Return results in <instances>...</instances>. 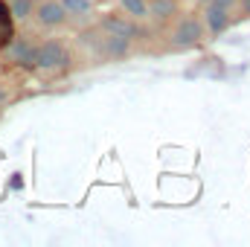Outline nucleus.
I'll return each instance as SVG.
<instances>
[{
  "label": "nucleus",
  "mask_w": 250,
  "mask_h": 247,
  "mask_svg": "<svg viewBox=\"0 0 250 247\" xmlns=\"http://www.w3.org/2000/svg\"><path fill=\"white\" fill-rule=\"evenodd\" d=\"M67 62H70V56H67L64 44H59V41H44L38 47L35 67H41V70H62V67H67Z\"/></svg>",
  "instance_id": "f257e3e1"
},
{
  "label": "nucleus",
  "mask_w": 250,
  "mask_h": 247,
  "mask_svg": "<svg viewBox=\"0 0 250 247\" xmlns=\"http://www.w3.org/2000/svg\"><path fill=\"white\" fill-rule=\"evenodd\" d=\"M201 35H204L201 23H198L195 18H184V21L178 23V29L172 32V47H178V50H187V47H195V44L201 41Z\"/></svg>",
  "instance_id": "f03ea898"
},
{
  "label": "nucleus",
  "mask_w": 250,
  "mask_h": 247,
  "mask_svg": "<svg viewBox=\"0 0 250 247\" xmlns=\"http://www.w3.org/2000/svg\"><path fill=\"white\" fill-rule=\"evenodd\" d=\"M35 21L44 26V29H53V26H62L67 21V12L59 0H41L38 9H35Z\"/></svg>",
  "instance_id": "7ed1b4c3"
},
{
  "label": "nucleus",
  "mask_w": 250,
  "mask_h": 247,
  "mask_svg": "<svg viewBox=\"0 0 250 247\" xmlns=\"http://www.w3.org/2000/svg\"><path fill=\"white\" fill-rule=\"evenodd\" d=\"M102 29L111 32V35H125V38H137L140 35V26L131 18H125V15H108V18H102Z\"/></svg>",
  "instance_id": "20e7f679"
},
{
  "label": "nucleus",
  "mask_w": 250,
  "mask_h": 247,
  "mask_svg": "<svg viewBox=\"0 0 250 247\" xmlns=\"http://www.w3.org/2000/svg\"><path fill=\"white\" fill-rule=\"evenodd\" d=\"M9 59L18 62V64H23V67H35V62H38V47H32L29 41L18 38V41L9 47Z\"/></svg>",
  "instance_id": "39448f33"
},
{
  "label": "nucleus",
  "mask_w": 250,
  "mask_h": 247,
  "mask_svg": "<svg viewBox=\"0 0 250 247\" xmlns=\"http://www.w3.org/2000/svg\"><path fill=\"white\" fill-rule=\"evenodd\" d=\"M99 53L108 56V59H125V56L131 53V38H125V35H111V38H105V41L99 44Z\"/></svg>",
  "instance_id": "423d86ee"
},
{
  "label": "nucleus",
  "mask_w": 250,
  "mask_h": 247,
  "mask_svg": "<svg viewBox=\"0 0 250 247\" xmlns=\"http://www.w3.org/2000/svg\"><path fill=\"white\" fill-rule=\"evenodd\" d=\"M207 26H209V32H224L227 26H230V15H227V9H221V6H209L207 9Z\"/></svg>",
  "instance_id": "0eeeda50"
},
{
  "label": "nucleus",
  "mask_w": 250,
  "mask_h": 247,
  "mask_svg": "<svg viewBox=\"0 0 250 247\" xmlns=\"http://www.w3.org/2000/svg\"><path fill=\"white\" fill-rule=\"evenodd\" d=\"M64 6V12H67V18H87L90 15V9H93V3L90 0H59Z\"/></svg>",
  "instance_id": "6e6552de"
},
{
  "label": "nucleus",
  "mask_w": 250,
  "mask_h": 247,
  "mask_svg": "<svg viewBox=\"0 0 250 247\" xmlns=\"http://www.w3.org/2000/svg\"><path fill=\"white\" fill-rule=\"evenodd\" d=\"M175 12H178L175 0H151V3H148V15H151V18H160V21L172 18Z\"/></svg>",
  "instance_id": "1a4fd4ad"
},
{
  "label": "nucleus",
  "mask_w": 250,
  "mask_h": 247,
  "mask_svg": "<svg viewBox=\"0 0 250 247\" xmlns=\"http://www.w3.org/2000/svg\"><path fill=\"white\" fill-rule=\"evenodd\" d=\"M120 3L131 18H148V3L146 0H120Z\"/></svg>",
  "instance_id": "9d476101"
},
{
  "label": "nucleus",
  "mask_w": 250,
  "mask_h": 247,
  "mask_svg": "<svg viewBox=\"0 0 250 247\" xmlns=\"http://www.w3.org/2000/svg\"><path fill=\"white\" fill-rule=\"evenodd\" d=\"M12 15L15 18H29L32 15V0H12Z\"/></svg>",
  "instance_id": "9b49d317"
},
{
  "label": "nucleus",
  "mask_w": 250,
  "mask_h": 247,
  "mask_svg": "<svg viewBox=\"0 0 250 247\" xmlns=\"http://www.w3.org/2000/svg\"><path fill=\"white\" fill-rule=\"evenodd\" d=\"M212 3H215V6H221V9H230L236 0H212Z\"/></svg>",
  "instance_id": "f8f14e48"
},
{
  "label": "nucleus",
  "mask_w": 250,
  "mask_h": 247,
  "mask_svg": "<svg viewBox=\"0 0 250 247\" xmlns=\"http://www.w3.org/2000/svg\"><path fill=\"white\" fill-rule=\"evenodd\" d=\"M242 9H245V15H250V0H242Z\"/></svg>",
  "instance_id": "ddd939ff"
},
{
  "label": "nucleus",
  "mask_w": 250,
  "mask_h": 247,
  "mask_svg": "<svg viewBox=\"0 0 250 247\" xmlns=\"http://www.w3.org/2000/svg\"><path fill=\"white\" fill-rule=\"evenodd\" d=\"M0 102H3V93H0Z\"/></svg>",
  "instance_id": "4468645a"
},
{
  "label": "nucleus",
  "mask_w": 250,
  "mask_h": 247,
  "mask_svg": "<svg viewBox=\"0 0 250 247\" xmlns=\"http://www.w3.org/2000/svg\"><path fill=\"white\" fill-rule=\"evenodd\" d=\"M201 3H207V0H201Z\"/></svg>",
  "instance_id": "2eb2a0df"
},
{
  "label": "nucleus",
  "mask_w": 250,
  "mask_h": 247,
  "mask_svg": "<svg viewBox=\"0 0 250 247\" xmlns=\"http://www.w3.org/2000/svg\"><path fill=\"white\" fill-rule=\"evenodd\" d=\"M32 3H35V0H32Z\"/></svg>",
  "instance_id": "dca6fc26"
}]
</instances>
